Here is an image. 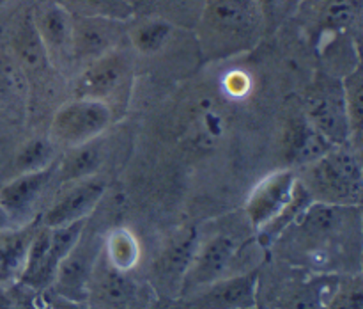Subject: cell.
<instances>
[{
	"label": "cell",
	"mask_w": 363,
	"mask_h": 309,
	"mask_svg": "<svg viewBox=\"0 0 363 309\" xmlns=\"http://www.w3.org/2000/svg\"><path fill=\"white\" fill-rule=\"evenodd\" d=\"M257 0H206L195 32L208 60L250 52L264 28Z\"/></svg>",
	"instance_id": "6da1fadb"
},
{
	"label": "cell",
	"mask_w": 363,
	"mask_h": 309,
	"mask_svg": "<svg viewBox=\"0 0 363 309\" xmlns=\"http://www.w3.org/2000/svg\"><path fill=\"white\" fill-rule=\"evenodd\" d=\"M296 174L314 202L344 208L362 205V158L360 151L351 144L333 146L319 160L298 169Z\"/></svg>",
	"instance_id": "7a4b0ae2"
},
{
	"label": "cell",
	"mask_w": 363,
	"mask_h": 309,
	"mask_svg": "<svg viewBox=\"0 0 363 309\" xmlns=\"http://www.w3.org/2000/svg\"><path fill=\"white\" fill-rule=\"evenodd\" d=\"M133 82V60L119 48L110 50L105 55L84 64L73 80V98L96 99L106 103L116 112V107L128 98ZM117 116V112H116Z\"/></svg>",
	"instance_id": "3957f363"
},
{
	"label": "cell",
	"mask_w": 363,
	"mask_h": 309,
	"mask_svg": "<svg viewBox=\"0 0 363 309\" xmlns=\"http://www.w3.org/2000/svg\"><path fill=\"white\" fill-rule=\"evenodd\" d=\"M116 112L96 99L71 98L55 110L50 124V139L57 146L73 148L105 135L116 121Z\"/></svg>",
	"instance_id": "277c9868"
},
{
	"label": "cell",
	"mask_w": 363,
	"mask_h": 309,
	"mask_svg": "<svg viewBox=\"0 0 363 309\" xmlns=\"http://www.w3.org/2000/svg\"><path fill=\"white\" fill-rule=\"evenodd\" d=\"M305 117L332 144H350V119L344 102L342 80L321 73L305 94Z\"/></svg>",
	"instance_id": "5b68a950"
},
{
	"label": "cell",
	"mask_w": 363,
	"mask_h": 309,
	"mask_svg": "<svg viewBox=\"0 0 363 309\" xmlns=\"http://www.w3.org/2000/svg\"><path fill=\"white\" fill-rule=\"evenodd\" d=\"M259 272L223 277L190 295H184L179 309H250L257 308Z\"/></svg>",
	"instance_id": "8992f818"
},
{
	"label": "cell",
	"mask_w": 363,
	"mask_h": 309,
	"mask_svg": "<svg viewBox=\"0 0 363 309\" xmlns=\"http://www.w3.org/2000/svg\"><path fill=\"white\" fill-rule=\"evenodd\" d=\"M240 251V242L233 234H216L197 245L179 288V297L190 295L225 277L227 269Z\"/></svg>",
	"instance_id": "52a82bcc"
},
{
	"label": "cell",
	"mask_w": 363,
	"mask_h": 309,
	"mask_svg": "<svg viewBox=\"0 0 363 309\" xmlns=\"http://www.w3.org/2000/svg\"><path fill=\"white\" fill-rule=\"evenodd\" d=\"M59 160L50 167L34 173L14 174L0 185V208L7 217L9 224L21 226L30 222V215L38 206L39 199L46 188L55 181V173Z\"/></svg>",
	"instance_id": "ba28073f"
},
{
	"label": "cell",
	"mask_w": 363,
	"mask_h": 309,
	"mask_svg": "<svg viewBox=\"0 0 363 309\" xmlns=\"http://www.w3.org/2000/svg\"><path fill=\"white\" fill-rule=\"evenodd\" d=\"M126 21L106 16H73L71 60L87 64L110 50L119 48L126 34Z\"/></svg>",
	"instance_id": "9c48e42d"
},
{
	"label": "cell",
	"mask_w": 363,
	"mask_h": 309,
	"mask_svg": "<svg viewBox=\"0 0 363 309\" xmlns=\"http://www.w3.org/2000/svg\"><path fill=\"white\" fill-rule=\"evenodd\" d=\"M106 190V181L98 174L87 180L73 181V183L62 185L52 205L46 208L41 217V226L59 227L66 224L77 222V220L89 219L98 202L101 201Z\"/></svg>",
	"instance_id": "30bf717a"
},
{
	"label": "cell",
	"mask_w": 363,
	"mask_h": 309,
	"mask_svg": "<svg viewBox=\"0 0 363 309\" xmlns=\"http://www.w3.org/2000/svg\"><path fill=\"white\" fill-rule=\"evenodd\" d=\"M103 249V242L87 238L84 233L78 238L74 247L67 252L55 272L50 291L71 300H87V288L94 270L96 259Z\"/></svg>",
	"instance_id": "8fae6325"
},
{
	"label": "cell",
	"mask_w": 363,
	"mask_h": 309,
	"mask_svg": "<svg viewBox=\"0 0 363 309\" xmlns=\"http://www.w3.org/2000/svg\"><path fill=\"white\" fill-rule=\"evenodd\" d=\"M296 183V170L284 167L264 176L252 188L247 205H245V212L255 231L266 226L287 205Z\"/></svg>",
	"instance_id": "7c38bea8"
},
{
	"label": "cell",
	"mask_w": 363,
	"mask_h": 309,
	"mask_svg": "<svg viewBox=\"0 0 363 309\" xmlns=\"http://www.w3.org/2000/svg\"><path fill=\"white\" fill-rule=\"evenodd\" d=\"M87 300L89 309H131L138 302V286L126 272H119L106 261L103 249L89 281Z\"/></svg>",
	"instance_id": "4fadbf2b"
},
{
	"label": "cell",
	"mask_w": 363,
	"mask_h": 309,
	"mask_svg": "<svg viewBox=\"0 0 363 309\" xmlns=\"http://www.w3.org/2000/svg\"><path fill=\"white\" fill-rule=\"evenodd\" d=\"M34 14V23L43 45L48 52L53 70L71 64V36H73V14L60 4L48 0L41 4Z\"/></svg>",
	"instance_id": "5bb4252c"
},
{
	"label": "cell",
	"mask_w": 363,
	"mask_h": 309,
	"mask_svg": "<svg viewBox=\"0 0 363 309\" xmlns=\"http://www.w3.org/2000/svg\"><path fill=\"white\" fill-rule=\"evenodd\" d=\"M335 144L328 141L305 116L287 123L282 135V155L289 169H301L321 158Z\"/></svg>",
	"instance_id": "9a60e30c"
},
{
	"label": "cell",
	"mask_w": 363,
	"mask_h": 309,
	"mask_svg": "<svg viewBox=\"0 0 363 309\" xmlns=\"http://www.w3.org/2000/svg\"><path fill=\"white\" fill-rule=\"evenodd\" d=\"M9 52L25 71L30 85L34 78H45L53 70L48 52L39 38L38 28H35L32 11H27L18 21Z\"/></svg>",
	"instance_id": "2e32d148"
},
{
	"label": "cell",
	"mask_w": 363,
	"mask_h": 309,
	"mask_svg": "<svg viewBox=\"0 0 363 309\" xmlns=\"http://www.w3.org/2000/svg\"><path fill=\"white\" fill-rule=\"evenodd\" d=\"M339 279L328 276L308 277L284 284L272 298L269 309H328L330 297Z\"/></svg>",
	"instance_id": "e0dca14e"
},
{
	"label": "cell",
	"mask_w": 363,
	"mask_h": 309,
	"mask_svg": "<svg viewBox=\"0 0 363 309\" xmlns=\"http://www.w3.org/2000/svg\"><path fill=\"white\" fill-rule=\"evenodd\" d=\"M197 245L195 229H184L177 237H174L152 266V273H155L158 284L179 293L181 283H183V277L194 258Z\"/></svg>",
	"instance_id": "ac0fdd59"
},
{
	"label": "cell",
	"mask_w": 363,
	"mask_h": 309,
	"mask_svg": "<svg viewBox=\"0 0 363 309\" xmlns=\"http://www.w3.org/2000/svg\"><path fill=\"white\" fill-rule=\"evenodd\" d=\"M105 135H99L73 148H66V151L60 153L59 156L55 181L62 187L73 181L96 176L105 162Z\"/></svg>",
	"instance_id": "d6986e66"
},
{
	"label": "cell",
	"mask_w": 363,
	"mask_h": 309,
	"mask_svg": "<svg viewBox=\"0 0 363 309\" xmlns=\"http://www.w3.org/2000/svg\"><path fill=\"white\" fill-rule=\"evenodd\" d=\"M39 226L41 222L30 220L21 226L0 227V284L16 283Z\"/></svg>",
	"instance_id": "ffe728a7"
},
{
	"label": "cell",
	"mask_w": 363,
	"mask_h": 309,
	"mask_svg": "<svg viewBox=\"0 0 363 309\" xmlns=\"http://www.w3.org/2000/svg\"><path fill=\"white\" fill-rule=\"evenodd\" d=\"M30 102V82L11 52L0 53V112L23 117Z\"/></svg>",
	"instance_id": "44dd1931"
},
{
	"label": "cell",
	"mask_w": 363,
	"mask_h": 309,
	"mask_svg": "<svg viewBox=\"0 0 363 309\" xmlns=\"http://www.w3.org/2000/svg\"><path fill=\"white\" fill-rule=\"evenodd\" d=\"M174 25L162 16H151L138 21L133 28H130L128 38L135 52L140 55H156L167 46L172 38Z\"/></svg>",
	"instance_id": "7402d4cb"
},
{
	"label": "cell",
	"mask_w": 363,
	"mask_h": 309,
	"mask_svg": "<svg viewBox=\"0 0 363 309\" xmlns=\"http://www.w3.org/2000/svg\"><path fill=\"white\" fill-rule=\"evenodd\" d=\"M140 244L126 227H113L103 242V256L119 272H130L140 261Z\"/></svg>",
	"instance_id": "603a6c76"
},
{
	"label": "cell",
	"mask_w": 363,
	"mask_h": 309,
	"mask_svg": "<svg viewBox=\"0 0 363 309\" xmlns=\"http://www.w3.org/2000/svg\"><path fill=\"white\" fill-rule=\"evenodd\" d=\"M59 146L48 137H32L16 151L13 160V176L14 174L34 173L50 167L59 160Z\"/></svg>",
	"instance_id": "cb8c5ba5"
},
{
	"label": "cell",
	"mask_w": 363,
	"mask_h": 309,
	"mask_svg": "<svg viewBox=\"0 0 363 309\" xmlns=\"http://www.w3.org/2000/svg\"><path fill=\"white\" fill-rule=\"evenodd\" d=\"M312 197L308 195V192L305 190L303 185L298 181L296 187H294L293 195L287 201V205L269 220L266 226H262L259 229V240H261L262 245H268L272 242L279 240V237H282L291 226L298 220V217L312 205Z\"/></svg>",
	"instance_id": "d4e9b609"
},
{
	"label": "cell",
	"mask_w": 363,
	"mask_h": 309,
	"mask_svg": "<svg viewBox=\"0 0 363 309\" xmlns=\"http://www.w3.org/2000/svg\"><path fill=\"white\" fill-rule=\"evenodd\" d=\"M362 67L360 64L354 66L353 71L347 73L346 78H342L344 89V102H346L347 119H350V131L351 142L354 149L360 151L362 148V126H363V85H362Z\"/></svg>",
	"instance_id": "484cf974"
},
{
	"label": "cell",
	"mask_w": 363,
	"mask_h": 309,
	"mask_svg": "<svg viewBox=\"0 0 363 309\" xmlns=\"http://www.w3.org/2000/svg\"><path fill=\"white\" fill-rule=\"evenodd\" d=\"M66 7L73 16H106L113 20L130 21L133 11L124 0H53Z\"/></svg>",
	"instance_id": "4316f807"
},
{
	"label": "cell",
	"mask_w": 363,
	"mask_h": 309,
	"mask_svg": "<svg viewBox=\"0 0 363 309\" xmlns=\"http://www.w3.org/2000/svg\"><path fill=\"white\" fill-rule=\"evenodd\" d=\"M206 0H158L156 7L162 9L160 16L170 23H197Z\"/></svg>",
	"instance_id": "83f0119b"
},
{
	"label": "cell",
	"mask_w": 363,
	"mask_h": 309,
	"mask_svg": "<svg viewBox=\"0 0 363 309\" xmlns=\"http://www.w3.org/2000/svg\"><path fill=\"white\" fill-rule=\"evenodd\" d=\"M328 309H363V288L360 277H350L337 283Z\"/></svg>",
	"instance_id": "f1b7e54d"
},
{
	"label": "cell",
	"mask_w": 363,
	"mask_h": 309,
	"mask_svg": "<svg viewBox=\"0 0 363 309\" xmlns=\"http://www.w3.org/2000/svg\"><path fill=\"white\" fill-rule=\"evenodd\" d=\"M357 20V4L353 0H333L325 13V28L330 32H344Z\"/></svg>",
	"instance_id": "f546056e"
},
{
	"label": "cell",
	"mask_w": 363,
	"mask_h": 309,
	"mask_svg": "<svg viewBox=\"0 0 363 309\" xmlns=\"http://www.w3.org/2000/svg\"><path fill=\"white\" fill-rule=\"evenodd\" d=\"M46 300H48L50 309H89L85 308L84 302L71 300V298L60 297V295L53 293V291L46 290Z\"/></svg>",
	"instance_id": "4dcf8cb0"
},
{
	"label": "cell",
	"mask_w": 363,
	"mask_h": 309,
	"mask_svg": "<svg viewBox=\"0 0 363 309\" xmlns=\"http://www.w3.org/2000/svg\"><path fill=\"white\" fill-rule=\"evenodd\" d=\"M124 2L131 7L133 14L137 16V13H144V11L151 9V7H156L158 0H124Z\"/></svg>",
	"instance_id": "1f68e13d"
},
{
	"label": "cell",
	"mask_w": 363,
	"mask_h": 309,
	"mask_svg": "<svg viewBox=\"0 0 363 309\" xmlns=\"http://www.w3.org/2000/svg\"><path fill=\"white\" fill-rule=\"evenodd\" d=\"M257 4H259V7H261L262 16H264V20H266V18H272L273 14H275L280 0H257Z\"/></svg>",
	"instance_id": "d6a6232c"
},
{
	"label": "cell",
	"mask_w": 363,
	"mask_h": 309,
	"mask_svg": "<svg viewBox=\"0 0 363 309\" xmlns=\"http://www.w3.org/2000/svg\"><path fill=\"white\" fill-rule=\"evenodd\" d=\"M0 309H16V304H14V298L11 295V291L2 286H0Z\"/></svg>",
	"instance_id": "836d02e7"
},
{
	"label": "cell",
	"mask_w": 363,
	"mask_h": 309,
	"mask_svg": "<svg viewBox=\"0 0 363 309\" xmlns=\"http://www.w3.org/2000/svg\"><path fill=\"white\" fill-rule=\"evenodd\" d=\"M7 226H11V224H9V220H7V217L4 215L2 208H0V227H7Z\"/></svg>",
	"instance_id": "e575fe53"
},
{
	"label": "cell",
	"mask_w": 363,
	"mask_h": 309,
	"mask_svg": "<svg viewBox=\"0 0 363 309\" xmlns=\"http://www.w3.org/2000/svg\"><path fill=\"white\" fill-rule=\"evenodd\" d=\"M7 2H9V0H0V9H2V7H6Z\"/></svg>",
	"instance_id": "d590c367"
},
{
	"label": "cell",
	"mask_w": 363,
	"mask_h": 309,
	"mask_svg": "<svg viewBox=\"0 0 363 309\" xmlns=\"http://www.w3.org/2000/svg\"><path fill=\"white\" fill-rule=\"evenodd\" d=\"M250 309H255V308H250Z\"/></svg>",
	"instance_id": "8d00e7d4"
}]
</instances>
